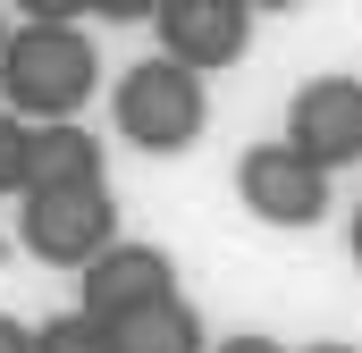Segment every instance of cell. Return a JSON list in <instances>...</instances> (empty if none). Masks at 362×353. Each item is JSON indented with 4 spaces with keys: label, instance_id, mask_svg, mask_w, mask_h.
Instances as JSON below:
<instances>
[{
    "label": "cell",
    "instance_id": "6da1fadb",
    "mask_svg": "<svg viewBox=\"0 0 362 353\" xmlns=\"http://www.w3.org/2000/svg\"><path fill=\"white\" fill-rule=\"evenodd\" d=\"M93 85H101V42L76 25V8L34 0V17L0 51V109L25 126H76Z\"/></svg>",
    "mask_w": 362,
    "mask_h": 353
},
{
    "label": "cell",
    "instance_id": "7a4b0ae2",
    "mask_svg": "<svg viewBox=\"0 0 362 353\" xmlns=\"http://www.w3.org/2000/svg\"><path fill=\"white\" fill-rule=\"evenodd\" d=\"M110 118H118V143H135V152H152V160H177L202 143V126H211V101H202V76H185L177 59H135L118 92H110Z\"/></svg>",
    "mask_w": 362,
    "mask_h": 353
},
{
    "label": "cell",
    "instance_id": "3957f363",
    "mask_svg": "<svg viewBox=\"0 0 362 353\" xmlns=\"http://www.w3.org/2000/svg\"><path fill=\"white\" fill-rule=\"evenodd\" d=\"M17 244L42 269H76V277H85L110 244H127V236H118V193H110V185L25 193V202H17Z\"/></svg>",
    "mask_w": 362,
    "mask_h": 353
},
{
    "label": "cell",
    "instance_id": "277c9868",
    "mask_svg": "<svg viewBox=\"0 0 362 353\" xmlns=\"http://www.w3.org/2000/svg\"><path fill=\"white\" fill-rule=\"evenodd\" d=\"M236 202H245L262 227L303 236V227L329 219V176L312 169L303 152H286V135H278V143H253V152L236 160Z\"/></svg>",
    "mask_w": 362,
    "mask_h": 353
},
{
    "label": "cell",
    "instance_id": "5b68a950",
    "mask_svg": "<svg viewBox=\"0 0 362 353\" xmlns=\"http://www.w3.org/2000/svg\"><path fill=\"white\" fill-rule=\"evenodd\" d=\"M152 42L185 76H219V68H236L253 51V0H160Z\"/></svg>",
    "mask_w": 362,
    "mask_h": 353
},
{
    "label": "cell",
    "instance_id": "8992f818",
    "mask_svg": "<svg viewBox=\"0 0 362 353\" xmlns=\"http://www.w3.org/2000/svg\"><path fill=\"white\" fill-rule=\"evenodd\" d=\"M286 152H303L320 176L362 160V76H312L286 101Z\"/></svg>",
    "mask_w": 362,
    "mask_h": 353
},
{
    "label": "cell",
    "instance_id": "52a82bcc",
    "mask_svg": "<svg viewBox=\"0 0 362 353\" xmlns=\"http://www.w3.org/2000/svg\"><path fill=\"white\" fill-rule=\"evenodd\" d=\"M152 303H177V261H169L160 244H110V253L76 277V311L101 320V328H118V320H135V311H152Z\"/></svg>",
    "mask_w": 362,
    "mask_h": 353
},
{
    "label": "cell",
    "instance_id": "ba28073f",
    "mask_svg": "<svg viewBox=\"0 0 362 353\" xmlns=\"http://www.w3.org/2000/svg\"><path fill=\"white\" fill-rule=\"evenodd\" d=\"M59 185H110V176H101V135H93L85 118H76V126H34L25 193H59Z\"/></svg>",
    "mask_w": 362,
    "mask_h": 353
},
{
    "label": "cell",
    "instance_id": "9c48e42d",
    "mask_svg": "<svg viewBox=\"0 0 362 353\" xmlns=\"http://www.w3.org/2000/svg\"><path fill=\"white\" fill-rule=\"evenodd\" d=\"M110 353H211L202 345V311L194 303H152V311H135V320H118L110 328Z\"/></svg>",
    "mask_w": 362,
    "mask_h": 353
},
{
    "label": "cell",
    "instance_id": "30bf717a",
    "mask_svg": "<svg viewBox=\"0 0 362 353\" xmlns=\"http://www.w3.org/2000/svg\"><path fill=\"white\" fill-rule=\"evenodd\" d=\"M34 353H110V328L85 320V311H59V320L34 328Z\"/></svg>",
    "mask_w": 362,
    "mask_h": 353
},
{
    "label": "cell",
    "instance_id": "8fae6325",
    "mask_svg": "<svg viewBox=\"0 0 362 353\" xmlns=\"http://www.w3.org/2000/svg\"><path fill=\"white\" fill-rule=\"evenodd\" d=\"M25 152H34V126L0 109V193H17V202H25Z\"/></svg>",
    "mask_w": 362,
    "mask_h": 353
},
{
    "label": "cell",
    "instance_id": "7c38bea8",
    "mask_svg": "<svg viewBox=\"0 0 362 353\" xmlns=\"http://www.w3.org/2000/svg\"><path fill=\"white\" fill-rule=\"evenodd\" d=\"M211 353H286V345H278V337H253V328H245V337H219Z\"/></svg>",
    "mask_w": 362,
    "mask_h": 353
},
{
    "label": "cell",
    "instance_id": "4fadbf2b",
    "mask_svg": "<svg viewBox=\"0 0 362 353\" xmlns=\"http://www.w3.org/2000/svg\"><path fill=\"white\" fill-rule=\"evenodd\" d=\"M0 353H34V328H25V320H8V311H0Z\"/></svg>",
    "mask_w": 362,
    "mask_h": 353
},
{
    "label": "cell",
    "instance_id": "5bb4252c",
    "mask_svg": "<svg viewBox=\"0 0 362 353\" xmlns=\"http://www.w3.org/2000/svg\"><path fill=\"white\" fill-rule=\"evenodd\" d=\"M346 253H354V269H362V202H354V219H346Z\"/></svg>",
    "mask_w": 362,
    "mask_h": 353
},
{
    "label": "cell",
    "instance_id": "9a60e30c",
    "mask_svg": "<svg viewBox=\"0 0 362 353\" xmlns=\"http://www.w3.org/2000/svg\"><path fill=\"white\" fill-rule=\"evenodd\" d=\"M303 353H362V345H337V337H329V345H303Z\"/></svg>",
    "mask_w": 362,
    "mask_h": 353
},
{
    "label": "cell",
    "instance_id": "2e32d148",
    "mask_svg": "<svg viewBox=\"0 0 362 353\" xmlns=\"http://www.w3.org/2000/svg\"><path fill=\"white\" fill-rule=\"evenodd\" d=\"M8 34H17V25H0V51H8Z\"/></svg>",
    "mask_w": 362,
    "mask_h": 353
}]
</instances>
